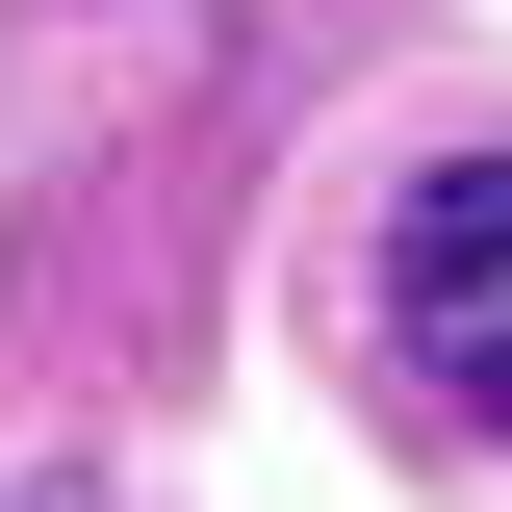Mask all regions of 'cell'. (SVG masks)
Segmentation results:
<instances>
[{
    "label": "cell",
    "instance_id": "obj_1",
    "mask_svg": "<svg viewBox=\"0 0 512 512\" xmlns=\"http://www.w3.org/2000/svg\"><path fill=\"white\" fill-rule=\"evenodd\" d=\"M384 359L436 384V410H487V436H512V154L410 180V231H384Z\"/></svg>",
    "mask_w": 512,
    "mask_h": 512
},
{
    "label": "cell",
    "instance_id": "obj_2",
    "mask_svg": "<svg viewBox=\"0 0 512 512\" xmlns=\"http://www.w3.org/2000/svg\"><path fill=\"white\" fill-rule=\"evenodd\" d=\"M0 512H52V487H0Z\"/></svg>",
    "mask_w": 512,
    "mask_h": 512
}]
</instances>
